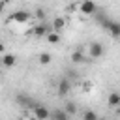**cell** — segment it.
<instances>
[{"label": "cell", "mask_w": 120, "mask_h": 120, "mask_svg": "<svg viewBox=\"0 0 120 120\" xmlns=\"http://www.w3.org/2000/svg\"><path fill=\"white\" fill-rule=\"evenodd\" d=\"M49 32H52V24H45V22H41V24H38V26L32 28V34L38 36V38H47Z\"/></svg>", "instance_id": "4"}, {"label": "cell", "mask_w": 120, "mask_h": 120, "mask_svg": "<svg viewBox=\"0 0 120 120\" xmlns=\"http://www.w3.org/2000/svg\"><path fill=\"white\" fill-rule=\"evenodd\" d=\"M49 62H51V54H49V52L39 54V64H43V66H45V64H49Z\"/></svg>", "instance_id": "16"}, {"label": "cell", "mask_w": 120, "mask_h": 120, "mask_svg": "<svg viewBox=\"0 0 120 120\" xmlns=\"http://www.w3.org/2000/svg\"><path fill=\"white\" fill-rule=\"evenodd\" d=\"M71 60H73L75 64H82V62H86V58H84V54H82L81 51H75V52L71 54Z\"/></svg>", "instance_id": "13"}, {"label": "cell", "mask_w": 120, "mask_h": 120, "mask_svg": "<svg viewBox=\"0 0 120 120\" xmlns=\"http://www.w3.org/2000/svg\"><path fill=\"white\" fill-rule=\"evenodd\" d=\"M66 109H68V112H69V114H73V112H75V107H73V103H68V107H66Z\"/></svg>", "instance_id": "18"}, {"label": "cell", "mask_w": 120, "mask_h": 120, "mask_svg": "<svg viewBox=\"0 0 120 120\" xmlns=\"http://www.w3.org/2000/svg\"><path fill=\"white\" fill-rule=\"evenodd\" d=\"M36 17H38V19H41V21H43V19H45V11H43V9H41V8H39V9H36Z\"/></svg>", "instance_id": "17"}, {"label": "cell", "mask_w": 120, "mask_h": 120, "mask_svg": "<svg viewBox=\"0 0 120 120\" xmlns=\"http://www.w3.org/2000/svg\"><path fill=\"white\" fill-rule=\"evenodd\" d=\"M79 9H81V13H82V15H96L98 6H96V2H94V0H82V2H81V6H79Z\"/></svg>", "instance_id": "2"}, {"label": "cell", "mask_w": 120, "mask_h": 120, "mask_svg": "<svg viewBox=\"0 0 120 120\" xmlns=\"http://www.w3.org/2000/svg\"><path fill=\"white\" fill-rule=\"evenodd\" d=\"M107 103H109V107L116 109V107L120 105V92H111L109 98H107Z\"/></svg>", "instance_id": "11"}, {"label": "cell", "mask_w": 120, "mask_h": 120, "mask_svg": "<svg viewBox=\"0 0 120 120\" xmlns=\"http://www.w3.org/2000/svg\"><path fill=\"white\" fill-rule=\"evenodd\" d=\"M88 54H90V58H99L103 54V45L99 41H92L88 45Z\"/></svg>", "instance_id": "6"}, {"label": "cell", "mask_w": 120, "mask_h": 120, "mask_svg": "<svg viewBox=\"0 0 120 120\" xmlns=\"http://www.w3.org/2000/svg\"><path fill=\"white\" fill-rule=\"evenodd\" d=\"M32 111H34V116H36V118H39V120H47V118H51V112L47 111V107H45V105H39V103H38Z\"/></svg>", "instance_id": "7"}, {"label": "cell", "mask_w": 120, "mask_h": 120, "mask_svg": "<svg viewBox=\"0 0 120 120\" xmlns=\"http://www.w3.org/2000/svg\"><path fill=\"white\" fill-rule=\"evenodd\" d=\"M47 41H49V43H58V41H60V32H56V30L49 32V34H47Z\"/></svg>", "instance_id": "12"}, {"label": "cell", "mask_w": 120, "mask_h": 120, "mask_svg": "<svg viewBox=\"0 0 120 120\" xmlns=\"http://www.w3.org/2000/svg\"><path fill=\"white\" fill-rule=\"evenodd\" d=\"M62 28H64V19H62V17H56V19L52 21V30L62 32Z\"/></svg>", "instance_id": "14"}, {"label": "cell", "mask_w": 120, "mask_h": 120, "mask_svg": "<svg viewBox=\"0 0 120 120\" xmlns=\"http://www.w3.org/2000/svg\"><path fill=\"white\" fill-rule=\"evenodd\" d=\"M99 22H101V26L111 34V36H114V38H120V22H116V21H111V19H99Z\"/></svg>", "instance_id": "1"}, {"label": "cell", "mask_w": 120, "mask_h": 120, "mask_svg": "<svg viewBox=\"0 0 120 120\" xmlns=\"http://www.w3.org/2000/svg\"><path fill=\"white\" fill-rule=\"evenodd\" d=\"M15 62H17L15 54H9V52H4V54H2V66H4V68H13Z\"/></svg>", "instance_id": "9"}, {"label": "cell", "mask_w": 120, "mask_h": 120, "mask_svg": "<svg viewBox=\"0 0 120 120\" xmlns=\"http://www.w3.org/2000/svg\"><path fill=\"white\" fill-rule=\"evenodd\" d=\"M30 19V13L28 11H24V9H17V11H13L11 13V21H15V22H26Z\"/></svg>", "instance_id": "8"}, {"label": "cell", "mask_w": 120, "mask_h": 120, "mask_svg": "<svg viewBox=\"0 0 120 120\" xmlns=\"http://www.w3.org/2000/svg\"><path fill=\"white\" fill-rule=\"evenodd\" d=\"M82 118H84V120H96L98 114H96L94 111H84V112H82Z\"/></svg>", "instance_id": "15"}, {"label": "cell", "mask_w": 120, "mask_h": 120, "mask_svg": "<svg viewBox=\"0 0 120 120\" xmlns=\"http://www.w3.org/2000/svg\"><path fill=\"white\" fill-rule=\"evenodd\" d=\"M116 114H118V116H120V105H118V107H116Z\"/></svg>", "instance_id": "19"}, {"label": "cell", "mask_w": 120, "mask_h": 120, "mask_svg": "<svg viewBox=\"0 0 120 120\" xmlns=\"http://www.w3.org/2000/svg\"><path fill=\"white\" fill-rule=\"evenodd\" d=\"M69 90H71V82H69V79H60L58 81V86H56V92H58V96L60 98H64V96H68L69 94Z\"/></svg>", "instance_id": "5"}, {"label": "cell", "mask_w": 120, "mask_h": 120, "mask_svg": "<svg viewBox=\"0 0 120 120\" xmlns=\"http://www.w3.org/2000/svg\"><path fill=\"white\" fill-rule=\"evenodd\" d=\"M71 114L68 112V109H56V111H52L51 112V118H54V120H68Z\"/></svg>", "instance_id": "10"}, {"label": "cell", "mask_w": 120, "mask_h": 120, "mask_svg": "<svg viewBox=\"0 0 120 120\" xmlns=\"http://www.w3.org/2000/svg\"><path fill=\"white\" fill-rule=\"evenodd\" d=\"M15 101H17V105H21V107H24V109H34V107L38 105V103H36L30 96H26V94H17Z\"/></svg>", "instance_id": "3"}]
</instances>
